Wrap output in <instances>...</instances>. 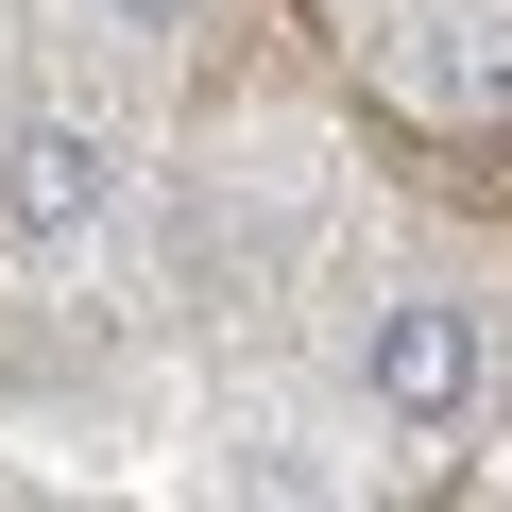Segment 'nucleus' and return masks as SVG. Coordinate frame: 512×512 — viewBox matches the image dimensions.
Listing matches in <instances>:
<instances>
[{
  "label": "nucleus",
  "mask_w": 512,
  "mask_h": 512,
  "mask_svg": "<svg viewBox=\"0 0 512 512\" xmlns=\"http://www.w3.org/2000/svg\"><path fill=\"white\" fill-rule=\"evenodd\" d=\"M120 137L103 120H18V137H0V239H18V256H86L103 222H120Z\"/></svg>",
  "instance_id": "nucleus-1"
},
{
  "label": "nucleus",
  "mask_w": 512,
  "mask_h": 512,
  "mask_svg": "<svg viewBox=\"0 0 512 512\" xmlns=\"http://www.w3.org/2000/svg\"><path fill=\"white\" fill-rule=\"evenodd\" d=\"M359 393H376V427H461L478 410V308H444V291L376 308L359 325Z\"/></svg>",
  "instance_id": "nucleus-2"
},
{
  "label": "nucleus",
  "mask_w": 512,
  "mask_h": 512,
  "mask_svg": "<svg viewBox=\"0 0 512 512\" xmlns=\"http://www.w3.org/2000/svg\"><path fill=\"white\" fill-rule=\"evenodd\" d=\"M410 69H427V103H461V120H495V103H512V35H478V18H427V52H410Z\"/></svg>",
  "instance_id": "nucleus-3"
},
{
  "label": "nucleus",
  "mask_w": 512,
  "mask_h": 512,
  "mask_svg": "<svg viewBox=\"0 0 512 512\" xmlns=\"http://www.w3.org/2000/svg\"><path fill=\"white\" fill-rule=\"evenodd\" d=\"M103 35H188V0H103Z\"/></svg>",
  "instance_id": "nucleus-4"
}]
</instances>
